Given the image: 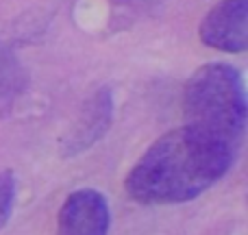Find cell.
Masks as SVG:
<instances>
[{
  "instance_id": "obj_1",
  "label": "cell",
  "mask_w": 248,
  "mask_h": 235,
  "mask_svg": "<svg viewBox=\"0 0 248 235\" xmlns=\"http://www.w3.org/2000/svg\"><path fill=\"white\" fill-rule=\"evenodd\" d=\"M235 155L183 124L161 135L137 159L124 179V189L141 205L194 201L227 174Z\"/></svg>"
},
{
  "instance_id": "obj_2",
  "label": "cell",
  "mask_w": 248,
  "mask_h": 235,
  "mask_svg": "<svg viewBox=\"0 0 248 235\" xmlns=\"http://www.w3.org/2000/svg\"><path fill=\"white\" fill-rule=\"evenodd\" d=\"M185 126L240 153L246 133V90L229 63H207L189 77L183 90Z\"/></svg>"
},
{
  "instance_id": "obj_3",
  "label": "cell",
  "mask_w": 248,
  "mask_h": 235,
  "mask_svg": "<svg viewBox=\"0 0 248 235\" xmlns=\"http://www.w3.org/2000/svg\"><path fill=\"white\" fill-rule=\"evenodd\" d=\"M201 42L222 52L248 48V0H222L201 22Z\"/></svg>"
},
{
  "instance_id": "obj_4",
  "label": "cell",
  "mask_w": 248,
  "mask_h": 235,
  "mask_svg": "<svg viewBox=\"0 0 248 235\" xmlns=\"http://www.w3.org/2000/svg\"><path fill=\"white\" fill-rule=\"evenodd\" d=\"M111 214L107 198L96 189H77L65 198L57 220V235H107Z\"/></svg>"
},
{
  "instance_id": "obj_5",
  "label": "cell",
  "mask_w": 248,
  "mask_h": 235,
  "mask_svg": "<svg viewBox=\"0 0 248 235\" xmlns=\"http://www.w3.org/2000/svg\"><path fill=\"white\" fill-rule=\"evenodd\" d=\"M26 87V74L16 52L0 42V116L9 113Z\"/></svg>"
},
{
  "instance_id": "obj_6",
  "label": "cell",
  "mask_w": 248,
  "mask_h": 235,
  "mask_svg": "<svg viewBox=\"0 0 248 235\" xmlns=\"http://www.w3.org/2000/svg\"><path fill=\"white\" fill-rule=\"evenodd\" d=\"M13 198H16V179L9 170L0 172V229L7 224L13 209Z\"/></svg>"
}]
</instances>
